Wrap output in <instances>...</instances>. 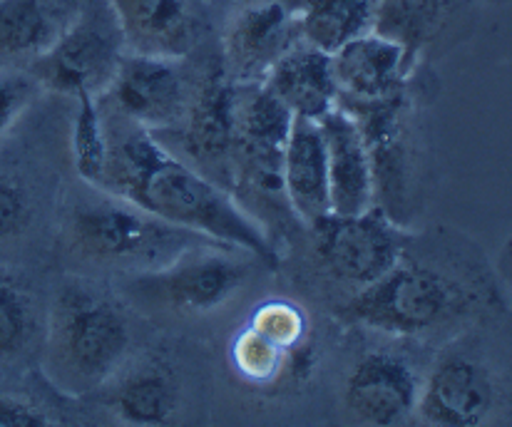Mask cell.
Instances as JSON below:
<instances>
[{
	"label": "cell",
	"mask_w": 512,
	"mask_h": 427,
	"mask_svg": "<svg viewBox=\"0 0 512 427\" xmlns=\"http://www.w3.org/2000/svg\"><path fill=\"white\" fill-rule=\"evenodd\" d=\"M167 224L247 251L266 269H279L276 246L261 224L217 182L179 159L147 130L110 144L102 187Z\"/></svg>",
	"instance_id": "6da1fadb"
},
{
	"label": "cell",
	"mask_w": 512,
	"mask_h": 427,
	"mask_svg": "<svg viewBox=\"0 0 512 427\" xmlns=\"http://www.w3.org/2000/svg\"><path fill=\"white\" fill-rule=\"evenodd\" d=\"M132 331L120 303L87 281H65L45 323V373L68 395L102 388L130 353Z\"/></svg>",
	"instance_id": "7a4b0ae2"
},
{
	"label": "cell",
	"mask_w": 512,
	"mask_h": 427,
	"mask_svg": "<svg viewBox=\"0 0 512 427\" xmlns=\"http://www.w3.org/2000/svg\"><path fill=\"white\" fill-rule=\"evenodd\" d=\"M100 192L102 197L75 204L65 224L70 249L87 261L150 271L170 264L192 246L217 244L167 224L107 189Z\"/></svg>",
	"instance_id": "3957f363"
},
{
	"label": "cell",
	"mask_w": 512,
	"mask_h": 427,
	"mask_svg": "<svg viewBox=\"0 0 512 427\" xmlns=\"http://www.w3.org/2000/svg\"><path fill=\"white\" fill-rule=\"evenodd\" d=\"M465 306L468 293L453 276L401 259L386 276L353 291L339 316L388 336H423L458 318Z\"/></svg>",
	"instance_id": "277c9868"
},
{
	"label": "cell",
	"mask_w": 512,
	"mask_h": 427,
	"mask_svg": "<svg viewBox=\"0 0 512 427\" xmlns=\"http://www.w3.org/2000/svg\"><path fill=\"white\" fill-rule=\"evenodd\" d=\"M247 251L224 244H199L160 269L140 271L127 284L137 298L174 313H209L239 296L252 274Z\"/></svg>",
	"instance_id": "5b68a950"
},
{
	"label": "cell",
	"mask_w": 512,
	"mask_h": 427,
	"mask_svg": "<svg viewBox=\"0 0 512 427\" xmlns=\"http://www.w3.org/2000/svg\"><path fill=\"white\" fill-rule=\"evenodd\" d=\"M316 261L331 279L353 291L386 276L406 251V234L376 207L363 214H326L311 224Z\"/></svg>",
	"instance_id": "8992f818"
},
{
	"label": "cell",
	"mask_w": 512,
	"mask_h": 427,
	"mask_svg": "<svg viewBox=\"0 0 512 427\" xmlns=\"http://www.w3.org/2000/svg\"><path fill=\"white\" fill-rule=\"evenodd\" d=\"M122 53L125 43L112 10L90 8L35 58L33 77L60 95L75 97L83 90L97 95L110 85Z\"/></svg>",
	"instance_id": "52a82bcc"
},
{
	"label": "cell",
	"mask_w": 512,
	"mask_h": 427,
	"mask_svg": "<svg viewBox=\"0 0 512 427\" xmlns=\"http://www.w3.org/2000/svg\"><path fill=\"white\" fill-rule=\"evenodd\" d=\"M110 92L127 120L150 135L174 130L189 102V87L179 60L125 50L110 80Z\"/></svg>",
	"instance_id": "ba28073f"
},
{
	"label": "cell",
	"mask_w": 512,
	"mask_h": 427,
	"mask_svg": "<svg viewBox=\"0 0 512 427\" xmlns=\"http://www.w3.org/2000/svg\"><path fill=\"white\" fill-rule=\"evenodd\" d=\"M182 135V149L199 172L234 167L237 147V82L224 65H214L209 75L189 95L187 110L174 127Z\"/></svg>",
	"instance_id": "9c48e42d"
},
{
	"label": "cell",
	"mask_w": 512,
	"mask_h": 427,
	"mask_svg": "<svg viewBox=\"0 0 512 427\" xmlns=\"http://www.w3.org/2000/svg\"><path fill=\"white\" fill-rule=\"evenodd\" d=\"M495 398L498 388L488 365L465 353H450L421 380L416 413L428 425L475 427L490 418Z\"/></svg>",
	"instance_id": "30bf717a"
},
{
	"label": "cell",
	"mask_w": 512,
	"mask_h": 427,
	"mask_svg": "<svg viewBox=\"0 0 512 427\" xmlns=\"http://www.w3.org/2000/svg\"><path fill=\"white\" fill-rule=\"evenodd\" d=\"M299 40L296 8L281 0H256L229 20L222 65L234 82H264L266 72Z\"/></svg>",
	"instance_id": "8fae6325"
},
{
	"label": "cell",
	"mask_w": 512,
	"mask_h": 427,
	"mask_svg": "<svg viewBox=\"0 0 512 427\" xmlns=\"http://www.w3.org/2000/svg\"><path fill=\"white\" fill-rule=\"evenodd\" d=\"M421 378L406 358L371 351L353 363L343 383L346 410L366 425H401L416 413Z\"/></svg>",
	"instance_id": "7c38bea8"
},
{
	"label": "cell",
	"mask_w": 512,
	"mask_h": 427,
	"mask_svg": "<svg viewBox=\"0 0 512 427\" xmlns=\"http://www.w3.org/2000/svg\"><path fill=\"white\" fill-rule=\"evenodd\" d=\"M125 50L182 60L207 28L204 0H110Z\"/></svg>",
	"instance_id": "4fadbf2b"
},
{
	"label": "cell",
	"mask_w": 512,
	"mask_h": 427,
	"mask_svg": "<svg viewBox=\"0 0 512 427\" xmlns=\"http://www.w3.org/2000/svg\"><path fill=\"white\" fill-rule=\"evenodd\" d=\"M418 58L381 33H366L331 55L339 105H366L401 95Z\"/></svg>",
	"instance_id": "5bb4252c"
},
{
	"label": "cell",
	"mask_w": 512,
	"mask_h": 427,
	"mask_svg": "<svg viewBox=\"0 0 512 427\" xmlns=\"http://www.w3.org/2000/svg\"><path fill=\"white\" fill-rule=\"evenodd\" d=\"M326 149L331 214H363L376 207L371 152L361 125L346 107H334L319 120Z\"/></svg>",
	"instance_id": "9a60e30c"
},
{
	"label": "cell",
	"mask_w": 512,
	"mask_h": 427,
	"mask_svg": "<svg viewBox=\"0 0 512 427\" xmlns=\"http://www.w3.org/2000/svg\"><path fill=\"white\" fill-rule=\"evenodd\" d=\"M281 187L291 212L304 224L331 214L326 149L319 122L294 117L281 152Z\"/></svg>",
	"instance_id": "2e32d148"
},
{
	"label": "cell",
	"mask_w": 512,
	"mask_h": 427,
	"mask_svg": "<svg viewBox=\"0 0 512 427\" xmlns=\"http://www.w3.org/2000/svg\"><path fill=\"white\" fill-rule=\"evenodd\" d=\"M264 85L289 107L294 117L319 122L339 107V87L331 68V55L299 40L266 72Z\"/></svg>",
	"instance_id": "e0dca14e"
},
{
	"label": "cell",
	"mask_w": 512,
	"mask_h": 427,
	"mask_svg": "<svg viewBox=\"0 0 512 427\" xmlns=\"http://www.w3.org/2000/svg\"><path fill=\"white\" fill-rule=\"evenodd\" d=\"M376 13L378 0H301L296 8L301 40L326 55L373 33Z\"/></svg>",
	"instance_id": "ac0fdd59"
},
{
	"label": "cell",
	"mask_w": 512,
	"mask_h": 427,
	"mask_svg": "<svg viewBox=\"0 0 512 427\" xmlns=\"http://www.w3.org/2000/svg\"><path fill=\"white\" fill-rule=\"evenodd\" d=\"M112 408L127 425H165L179 408V388L167 368L142 365L120 380Z\"/></svg>",
	"instance_id": "d6986e66"
},
{
	"label": "cell",
	"mask_w": 512,
	"mask_h": 427,
	"mask_svg": "<svg viewBox=\"0 0 512 427\" xmlns=\"http://www.w3.org/2000/svg\"><path fill=\"white\" fill-rule=\"evenodd\" d=\"M455 0H378L376 33L401 43L418 58L423 45L438 35Z\"/></svg>",
	"instance_id": "ffe728a7"
},
{
	"label": "cell",
	"mask_w": 512,
	"mask_h": 427,
	"mask_svg": "<svg viewBox=\"0 0 512 427\" xmlns=\"http://www.w3.org/2000/svg\"><path fill=\"white\" fill-rule=\"evenodd\" d=\"M55 38L43 0H0V53L40 55Z\"/></svg>",
	"instance_id": "44dd1931"
},
{
	"label": "cell",
	"mask_w": 512,
	"mask_h": 427,
	"mask_svg": "<svg viewBox=\"0 0 512 427\" xmlns=\"http://www.w3.org/2000/svg\"><path fill=\"white\" fill-rule=\"evenodd\" d=\"M75 102H78V112H75L73 122L75 169H78V177L85 184L100 189L102 179H105L107 149H110L105 122H102L100 107H97V100L92 92H78Z\"/></svg>",
	"instance_id": "7402d4cb"
},
{
	"label": "cell",
	"mask_w": 512,
	"mask_h": 427,
	"mask_svg": "<svg viewBox=\"0 0 512 427\" xmlns=\"http://www.w3.org/2000/svg\"><path fill=\"white\" fill-rule=\"evenodd\" d=\"M33 293L15 276L0 271V360L25 351L35 333Z\"/></svg>",
	"instance_id": "603a6c76"
},
{
	"label": "cell",
	"mask_w": 512,
	"mask_h": 427,
	"mask_svg": "<svg viewBox=\"0 0 512 427\" xmlns=\"http://www.w3.org/2000/svg\"><path fill=\"white\" fill-rule=\"evenodd\" d=\"M249 326L286 353H294L299 348L314 343L309 333V318L291 301L261 303V306L254 308V316L249 321Z\"/></svg>",
	"instance_id": "cb8c5ba5"
},
{
	"label": "cell",
	"mask_w": 512,
	"mask_h": 427,
	"mask_svg": "<svg viewBox=\"0 0 512 427\" xmlns=\"http://www.w3.org/2000/svg\"><path fill=\"white\" fill-rule=\"evenodd\" d=\"M35 90H38L35 77L0 75V137L13 127V122L33 102Z\"/></svg>",
	"instance_id": "d4e9b609"
},
{
	"label": "cell",
	"mask_w": 512,
	"mask_h": 427,
	"mask_svg": "<svg viewBox=\"0 0 512 427\" xmlns=\"http://www.w3.org/2000/svg\"><path fill=\"white\" fill-rule=\"evenodd\" d=\"M30 219V204L25 189L10 177L0 174V241L20 234Z\"/></svg>",
	"instance_id": "484cf974"
},
{
	"label": "cell",
	"mask_w": 512,
	"mask_h": 427,
	"mask_svg": "<svg viewBox=\"0 0 512 427\" xmlns=\"http://www.w3.org/2000/svg\"><path fill=\"white\" fill-rule=\"evenodd\" d=\"M50 415L23 395H0V427H48Z\"/></svg>",
	"instance_id": "4316f807"
}]
</instances>
